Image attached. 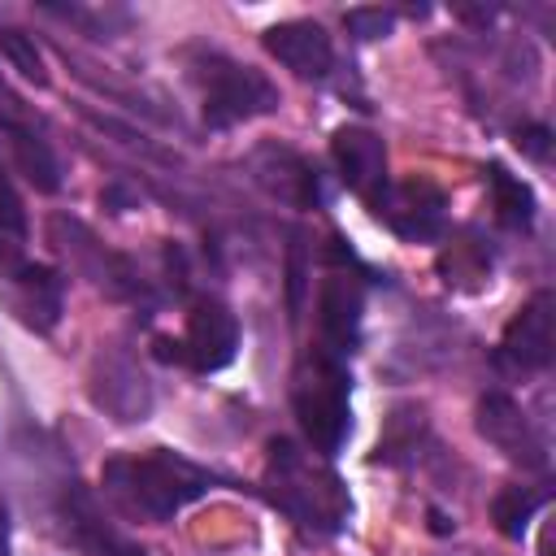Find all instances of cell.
Returning <instances> with one entry per match:
<instances>
[{
	"label": "cell",
	"mask_w": 556,
	"mask_h": 556,
	"mask_svg": "<svg viewBox=\"0 0 556 556\" xmlns=\"http://www.w3.org/2000/svg\"><path fill=\"white\" fill-rule=\"evenodd\" d=\"M213 473L200 469L187 456L174 452H148V456H109L100 465V486L104 495L143 521H169L182 513L191 500L213 491Z\"/></svg>",
	"instance_id": "obj_1"
},
{
	"label": "cell",
	"mask_w": 556,
	"mask_h": 556,
	"mask_svg": "<svg viewBox=\"0 0 556 556\" xmlns=\"http://www.w3.org/2000/svg\"><path fill=\"white\" fill-rule=\"evenodd\" d=\"M265 482H269V500L308 534L330 539L343 530L348 521V491L343 482L317 465L308 452H300L291 439H274L269 443V460H265Z\"/></svg>",
	"instance_id": "obj_2"
},
{
	"label": "cell",
	"mask_w": 556,
	"mask_h": 556,
	"mask_svg": "<svg viewBox=\"0 0 556 556\" xmlns=\"http://www.w3.org/2000/svg\"><path fill=\"white\" fill-rule=\"evenodd\" d=\"M291 408H295L300 430L313 443V452L317 456H334L343 447L348 430H352V378H348V365L313 348L295 369Z\"/></svg>",
	"instance_id": "obj_3"
},
{
	"label": "cell",
	"mask_w": 556,
	"mask_h": 556,
	"mask_svg": "<svg viewBox=\"0 0 556 556\" xmlns=\"http://www.w3.org/2000/svg\"><path fill=\"white\" fill-rule=\"evenodd\" d=\"M191 78L200 87V117L213 130H230V126L265 117L282 104L278 87L261 70H252L226 52H200L191 61Z\"/></svg>",
	"instance_id": "obj_4"
},
{
	"label": "cell",
	"mask_w": 556,
	"mask_h": 556,
	"mask_svg": "<svg viewBox=\"0 0 556 556\" xmlns=\"http://www.w3.org/2000/svg\"><path fill=\"white\" fill-rule=\"evenodd\" d=\"M330 156H334L339 182H343L352 195H361V200L378 213L382 200H387V187H391V178H387V143H382V135L369 130V126L348 122V126H339V130L330 135Z\"/></svg>",
	"instance_id": "obj_5"
},
{
	"label": "cell",
	"mask_w": 556,
	"mask_h": 556,
	"mask_svg": "<svg viewBox=\"0 0 556 556\" xmlns=\"http://www.w3.org/2000/svg\"><path fill=\"white\" fill-rule=\"evenodd\" d=\"M552 352H556V300L552 291H534L504 326L495 361L513 374H539L552 365Z\"/></svg>",
	"instance_id": "obj_6"
},
{
	"label": "cell",
	"mask_w": 556,
	"mask_h": 556,
	"mask_svg": "<svg viewBox=\"0 0 556 556\" xmlns=\"http://www.w3.org/2000/svg\"><path fill=\"white\" fill-rule=\"evenodd\" d=\"M361 317H365V291L352 274L330 269L317 287V352L348 361L361 343Z\"/></svg>",
	"instance_id": "obj_7"
},
{
	"label": "cell",
	"mask_w": 556,
	"mask_h": 556,
	"mask_svg": "<svg viewBox=\"0 0 556 556\" xmlns=\"http://www.w3.org/2000/svg\"><path fill=\"white\" fill-rule=\"evenodd\" d=\"M235 352H239V317L222 300L195 295L187 313V334L178 339V356L195 374H217L235 361Z\"/></svg>",
	"instance_id": "obj_8"
},
{
	"label": "cell",
	"mask_w": 556,
	"mask_h": 556,
	"mask_svg": "<svg viewBox=\"0 0 556 556\" xmlns=\"http://www.w3.org/2000/svg\"><path fill=\"white\" fill-rule=\"evenodd\" d=\"M478 434L504 452L513 465L521 469H547V439L534 430V421L526 417V408L504 395V391H486L478 400Z\"/></svg>",
	"instance_id": "obj_9"
},
{
	"label": "cell",
	"mask_w": 556,
	"mask_h": 556,
	"mask_svg": "<svg viewBox=\"0 0 556 556\" xmlns=\"http://www.w3.org/2000/svg\"><path fill=\"white\" fill-rule=\"evenodd\" d=\"M443 208L447 200L430 178H400L387 187L378 217L408 243H434L443 235Z\"/></svg>",
	"instance_id": "obj_10"
},
{
	"label": "cell",
	"mask_w": 556,
	"mask_h": 556,
	"mask_svg": "<svg viewBox=\"0 0 556 556\" xmlns=\"http://www.w3.org/2000/svg\"><path fill=\"white\" fill-rule=\"evenodd\" d=\"M0 130L9 135V148H13L17 165H22V174H26L39 191H56V187H61V165H56L48 139L35 130L26 104L13 96V87H9L4 78H0Z\"/></svg>",
	"instance_id": "obj_11"
},
{
	"label": "cell",
	"mask_w": 556,
	"mask_h": 556,
	"mask_svg": "<svg viewBox=\"0 0 556 556\" xmlns=\"http://www.w3.org/2000/svg\"><path fill=\"white\" fill-rule=\"evenodd\" d=\"M261 43H265V52H269L278 65H287V70L300 74V78H326L330 65H334V43H330V35H326L317 22H308V17L274 22V26L261 35Z\"/></svg>",
	"instance_id": "obj_12"
},
{
	"label": "cell",
	"mask_w": 556,
	"mask_h": 556,
	"mask_svg": "<svg viewBox=\"0 0 556 556\" xmlns=\"http://www.w3.org/2000/svg\"><path fill=\"white\" fill-rule=\"evenodd\" d=\"M252 178L269 191V195H278L282 204H295V208H308V204H321V178H317V169L300 156V152H291V148H256L252 152Z\"/></svg>",
	"instance_id": "obj_13"
},
{
	"label": "cell",
	"mask_w": 556,
	"mask_h": 556,
	"mask_svg": "<svg viewBox=\"0 0 556 556\" xmlns=\"http://www.w3.org/2000/svg\"><path fill=\"white\" fill-rule=\"evenodd\" d=\"M91 400L113 413L117 421H143L152 408V391L143 382V374L126 361V356H109L96 365V382H91Z\"/></svg>",
	"instance_id": "obj_14"
},
{
	"label": "cell",
	"mask_w": 556,
	"mask_h": 556,
	"mask_svg": "<svg viewBox=\"0 0 556 556\" xmlns=\"http://www.w3.org/2000/svg\"><path fill=\"white\" fill-rule=\"evenodd\" d=\"M13 308L22 313L26 326L52 330L61 321V308H65V278L56 269H48V265L22 261L13 269Z\"/></svg>",
	"instance_id": "obj_15"
},
{
	"label": "cell",
	"mask_w": 556,
	"mask_h": 556,
	"mask_svg": "<svg viewBox=\"0 0 556 556\" xmlns=\"http://www.w3.org/2000/svg\"><path fill=\"white\" fill-rule=\"evenodd\" d=\"M65 526H70V539L83 547V556H148L139 543H130L113 521H104L91 504V495L83 491H65Z\"/></svg>",
	"instance_id": "obj_16"
},
{
	"label": "cell",
	"mask_w": 556,
	"mask_h": 556,
	"mask_svg": "<svg viewBox=\"0 0 556 556\" xmlns=\"http://www.w3.org/2000/svg\"><path fill=\"white\" fill-rule=\"evenodd\" d=\"M439 274L456 291H478L482 282H491V248L473 230H460L439 256Z\"/></svg>",
	"instance_id": "obj_17"
},
{
	"label": "cell",
	"mask_w": 556,
	"mask_h": 556,
	"mask_svg": "<svg viewBox=\"0 0 556 556\" xmlns=\"http://www.w3.org/2000/svg\"><path fill=\"white\" fill-rule=\"evenodd\" d=\"M486 187H491V208H495V222L508 226V230H530L534 226V191L526 178L508 174L500 161L486 165Z\"/></svg>",
	"instance_id": "obj_18"
},
{
	"label": "cell",
	"mask_w": 556,
	"mask_h": 556,
	"mask_svg": "<svg viewBox=\"0 0 556 556\" xmlns=\"http://www.w3.org/2000/svg\"><path fill=\"white\" fill-rule=\"evenodd\" d=\"M547 504V491H534V486H504L495 500H491V521L504 539H517L530 530L534 513Z\"/></svg>",
	"instance_id": "obj_19"
},
{
	"label": "cell",
	"mask_w": 556,
	"mask_h": 556,
	"mask_svg": "<svg viewBox=\"0 0 556 556\" xmlns=\"http://www.w3.org/2000/svg\"><path fill=\"white\" fill-rule=\"evenodd\" d=\"M26 252V208L17 200V191L9 187V178L0 174V265L17 269Z\"/></svg>",
	"instance_id": "obj_20"
},
{
	"label": "cell",
	"mask_w": 556,
	"mask_h": 556,
	"mask_svg": "<svg viewBox=\"0 0 556 556\" xmlns=\"http://www.w3.org/2000/svg\"><path fill=\"white\" fill-rule=\"evenodd\" d=\"M0 56H4V61H9L26 83H35V87H43V83H48V61H43V52H39L35 35L0 30Z\"/></svg>",
	"instance_id": "obj_21"
},
{
	"label": "cell",
	"mask_w": 556,
	"mask_h": 556,
	"mask_svg": "<svg viewBox=\"0 0 556 556\" xmlns=\"http://www.w3.org/2000/svg\"><path fill=\"white\" fill-rule=\"evenodd\" d=\"M343 26H348V35L369 43V39H387L395 30V13L391 9H348Z\"/></svg>",
	"instance_id": "obj_22"
},
{
	"label": "cell",
	"mask_w": 556,
	"mask_h": 556,
	"mask_svg": "<svg viewBox=\"0 0 556 556\" xmlns=\"http://www.w3.org/2000/svg\"><path fill=\"white\" fill-rule=\"evenodd\" d=\"M517 148H521L526 156L543 161V156H547V126H526V130H517Z\"/></svg>",
	"instance_id": "obj_23"
},
{
	"label": "cell",
	"mask_w": 556,
	"mask_h": 556,
	"mask_svg": "<svg viewBox=\"0 0 556 556\" xmlns=\"http://www.w3.org/2000/svg\"><path fill=\"white\" fill-rule=\"evenodd\" d=\"M0 556H13V534H9V513L0 504Z\"/></svg>",
	"instance_id": "obj_24"
}]
</instances>
